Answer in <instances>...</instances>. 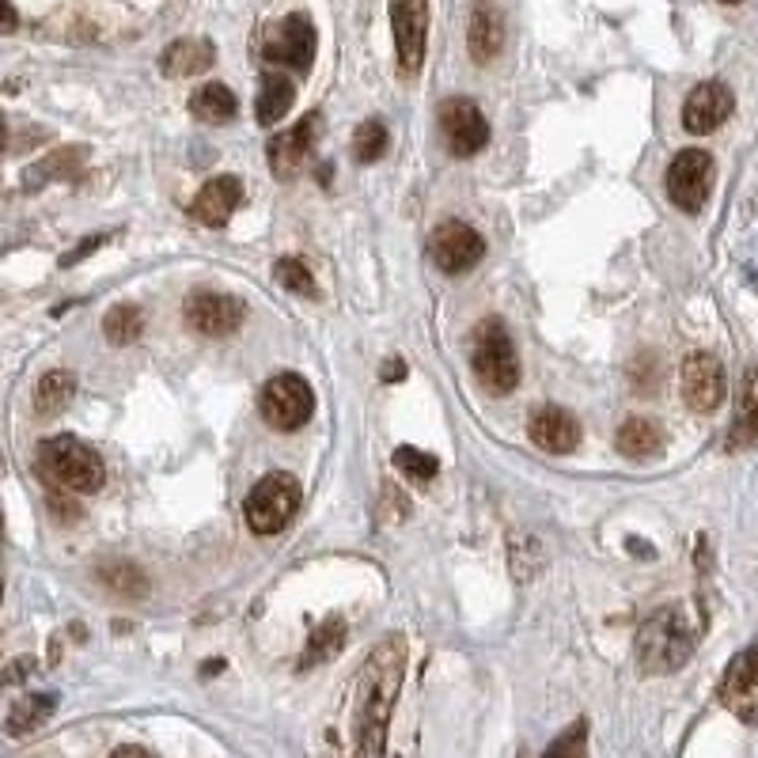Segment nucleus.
I'll return each mask as SVG.
<instances>
[{"instance_id": "5", "label": "nucleus", "mask_w": 758, "mask_h": 758, "mask_svg": "<svg viewBox=\"0 0 758 758\" xmlns=\"http://www.w3.org/2000/svg\"><path fill=\"white\" fill-rule=\"evenodd\" d=\"M300 508V482L288 471H269L251 485L243 501V520L254 535H277Z\"/></svg>"}, {"instance_id": "40", "label": "nucleus", "mask_w": 758, "mask_h": 758, "mask_svg": "<svg viewBox=\"0 0 758 758\" xmlns=\"http://www.w3.org/2000/svg\"><path fill=\"white\" fill-rule=\"evenodd\" d=\"M4 148H8V122H4V114H0V156H4Z\"/></svg>"}, {"instance_id": "19", "label": "nucleus", "mask_w": 758, "mask_h": 758, "mask_svg": "<svg viewBox=\"0 0 758 758\" xmlns=\"http://www.w3.org/2000/svg\"><path fill=\"white\" fill-rule=\"evenodd\" d=\"M239 202H243V183L236 175H217L194 194L190 217L209 228H225L232 220V213L239 209Z\"/></svg>"}, {"instance_id": "23", "label": "nucleus", "mask_w": 758, "mask_h": 758, "mask_svg": "<svg viewBox=\"0 0 758 758\" xmlns=\"http://www.w3.org/2000/svg\"><path fill=\"white\" fill-rule=\"evenodd\" d=\"M236 92L228 84H220V80H209V84H202L190 95V114L197 122H205V126H228L236 118Z\"/></svg>"}, {"instance_id": "7", "label": "nucleus", "mask_w": 758, "mask_h": 758, "mask_svg": "<svg viewBox=\"0 0 758 758\" xmlns=\"http://www.w3.org/2000/svg\"><path fill=\"white\" fill-rule=\"evenodd\" d=\"M259 410H262V422L269 428L296 433V428H303L311 422V414H315V391H311L303 376L282 372L269 379V383H262Z\"/></svg>"}, {"instance_id": "6", "label": "nucleus", "mask_w": 758, "mask_h": 758, "mask_svg": "<svg viewBox=\"0 0 758 758\" xmlns=\"http://www.w3.org/2000/svg\"><path fill=\"white\" fill-rule=\"evenodd\" d=\"M315 46H319L315 23L303 12H292V15H282V20L266 23L259 38L262 61L285 65V69H292V72H308L311 65H315Z\"/></svg>"}, {"instance_id": "12", "label": "nucleus", "mask_w": 758, "mask_h": 758, "mask_svg": "<svg viewBox=\"0 0 758 758\" xmlns=\"http://www.w3.org/2000/svg\"><path fill=\"white\" fill-rule=\"evenodd\" d=\"M246 315V303L239 296H228V292H209V288H197V292L186 296L183 303V319L194 334H205V337H225L239 331Z\"/></svg>"}, {"instance_id": "35", "label": "nucleus", "mask_w": 758, "mask_h": 758, "mask_svg": "<svg viewBox=\"0 0 758 758\" xmlns=\"http://www.w3.org/2000/svg\"><path fill=\"white\" fill-rule=\"evenodd\" d=\"M106 243H111V232H95V236L80 239V243L72 246V251H65V254H61V269H72V266H77V262H84L88 254H95L99 246H106Z\"/></svg>"}, {"instance_id": "15", "label": "nucleus", "mask_w": 758, "mask_h": 758, "mask_svg": "<svg viewBox=\"0 0 758 758\" xmlns=\"http://www.w3.org/2000/svg\"><path fill=\"white\" fill-rule=\"evenodd\" d=\"M319 134H323V114L308 111L292 129H285V134H277L274 141H269V152H266L269 171H274L277 179L296 175V171L303 168V160L311 156V148H315Z\"/></svg>"}, {"instance_id": "27", "label": "nucleus", "mask_w": 758, "mask_h": 758, "mask_svg": "<svg viewBox=\"0 0 758 758\" xmlns=\"http://www.w3.org/2000/svg\"><path fill=\"white\" fill-rule=\"evenodd\" d=\"M103 334L111 345L126 349V345H134L137 337L145 334V311L137 308V303H114L103 319Z\"/></svg>"}, {"instance_id": "9", "label": "nucleus", "mask_w": 758, "mask_h": 758, "mask_svg": "<svg viewBox=\"0 0 758 758\" xmlns=\"http://www.w3.org/2000/svg\"><path fill=\"white\" fill-rule=\"evenodd\" d=\"M440 134L444 145L456 160H471L490 145V122H485L482 106L467 95H451L440 103Z\"/></svg>"}, {"instance_id": "11", "label": "nucleus", "mask_w": 758, "mask_h": 758, "mask_svg": "<svg viewBox=\"0 0 758 758\" xmlns=\"http://www.w3.org/2000/svg\"><path fill=\"white\" fill-rule=\"evenodd\" d=\"M391 31L394 54H399V72L402 77H417L428 46V0H391Z\"/></svg>"}, {"instance_id": "33", "label": "nucleus", "mask_w": 758, "mask_h": 758, "mask_svg": "<svg viewBox=\"0 0 758 758\" xmlns=\"http://www.w3.org/2000/svg\"><path fill=\"white\" fill-rule=\"evenodd\" d=\"M277 282H282L288 292H296V296H308V300H315L319 296V285H315V274L308 269V262L303 259H282L277 262Z\"/></svg>"}, {"instance_id": "8", "label": "nucleus", "mask_w": 758, "mask_h": 758, "mask_svg": "<svg viewBox=\"0 0 758 758\" xmlns=\"http://www.w3.org/2000/svg\"><path fill=\"white\" fill-rule=\"evenodd\" d=\"M716 163L705 148H682L667 168V197L679 213H702L713 194Z\"/></svg>"}, {"instance_id": "32", "label": "nucleus", "mask_w": 758, "mask_h": 758, "mask_svg": "<svg viewBox=\"0 0 758 758\" xmlns=\"http://www.w3.org/2000/svg\"><path fill=\"white\" fill-rule=\"evenodd\" d=\"M394 471L414 478V482H433L436 474H440V463H436V456H428V451L422 448H399L391 456Z\"/></svg>"}, {"instance_id": "26", "label": "nucleus", "mask_w": 758, "mask_h": 758, "mask_svg": "<svg viewBox=\"0 0 758 758\" xmlns=\"http://www.w3.org/2000/svg\"><path fill=\"white\" fill-rule=\"evenodd\" d=\"M57 710V694H27L20 698V702L12 705V713H8V724L4 732L8 736H31V732L38 728V724H46V716Z\"/></svg>"}, {"instance_id": "16", "label": "nucleus", "mask_w": 758, "mask_h": 758, "mask_svg": "<svg viewBox=\"0 0 758 758\" xmlns=\"http://www.w3.org/2000/svg\"><path fill=\"white\" fill-rule=\"evenodd\" d=\"M721 705L736 713L739 721H755L758 716V641H751L728 664V671L721 679Z\"/></svg>"}, {"instance_id": "24", "label": "nucleus", "mask_w": 758, "mask_h": 758, "mask_svg": "<svg viewBox=\"0 0 758 758\" xmlns=\"http://www.w3.org/2000/svg\"><path fill=\"white\" fill-rule=\"evenodd\" d=\"M615 448L625 459H648L664 448V428L653 417H625L615 433Z\"/></svg>"}, {"instance_id": "30", "label": "nucleus", "mask_w": 758, "mask_h": 758, "mask_svg": "<svg viewBox=\"0 0 758 758\" xmlns=\"http://www.w3.org/2000/svg\"><path fill=\"white\" fill-rule=\"evenodd\" d=\"M99 581L126 599H141L148 592V576L141 573V565H134V562H103L99 565Z\"/></svg>"}, {"instance_id": "36", "label": "nucleus", "mask_w": 758, "mask_h": 758, "mask_svg": "<svg viewBox=\"0 0 758 758\" xmlns=\"http://www.w3.org/2000/svg\"><path fill=\"white\" fill-rule=\"evenodd\" d=\"M46 508H49V516H54V520H61V524L80 520V505H77V501H69V497H61V493H49Z\"/></svg>"}, {"instance_id": "4", "label": "nucleus", "mask_w": 758, "mask_h": 758, "mask_svg": "<svg viewBox=\"0 0 758 758\" xmlns=\"http://www.w3.org/2000/svg\"><path fill=\"white\" fill-rule=\"evenodd\" d=\"M38 471H43L49 482L61 485L65 493H95L103 490L106 482V467L103 456L95 448H88L77 436H54L38 448Z\"/></svg>"}, {"instance_id": "22", "label": "nucleus", "mask_w": 758, "mask_h": 758, "mask_svg": "<svg viewBox=\"0 0 758 758\" xmlns=\"http://www.w3.org/2000/svg\"><path fill=\"white\" fill-rule=\"evenodd\" d=\"M296 103V84L285 72H266L259 84V95H254V118L259 126H277Z\"/></svg>"}, {"instance_id": "10", "label": "nucleus", "mask_w": 758, "mask_h": 758, "mask_svg": "<svg viewBox=\"0 0 758 758\" xmlns=\"http://www.w3.org/2000/svg\"><path fill=\"white\" fill-rule=\"evenodd\" d=\"M679 391H682L687 410H694V414H713L724 402V394H728V379H724L721 357L705 349L687 353V360H682V368H679Z\"/></svg>"}, {"instance_id": "17", "label": "nucleus", "mask_w": 758, "mask_h": 758, "mask_svg": "<svg viewBox=\"0 0 758 758\" xmlns=\"http://www.w3.org/2000/svg\"><path fill=\"white\" fill-rule=\"evenodd\" d=\"M527 436L535 448H542L547 456H568L581 444V422L562 406H542L527 422Z\"/></svg>"}, {"instance_id": "31", "label": "nucleus", "mask_w": 758, "mask_h": 758, "mask_svg": "<svg viewBox=\"0 0 758 758\" xmlns=\"http://www.w3.org/2000/svg\"><path fill=\"white\" fill-rule=\"evenodd\" d=\"M383 152H387V126L379 118L360 122L357 134H353V160L376 163V160H383Z\"/></svg>"}, {"instance_id": "25", "label": "nucleus", "mask_w": 758, "mask_h": 758, "mask_svg": "<svg viewBox=\"0 0 758 758\" xmlns=\"http://www.w3.org/2000/svg\"><path fill=\"white\" fill-rule=\"evenodd\" d=\"M77 399V376L54 368L35 383V414L38 417H57L61 410H69V402Z\"/></svg>"}, {"instance_id": "38", "label": "nucleus", "mask_w": 758, "mask_h": 758, "mask_svg": "<svg viewBox=\"0 0 758 758\" xmlns=\"http://www.w3.org/2000/svg\"><path fill=\"white\" fill-rule=\"evenodd\" d=\"M402 376H406V365H402L399 357L387 360V365H383V383H394V379H402Z\"/></svg>"}, {"instance_id": "37", "label": "nucleus", "mask_w": 758, "mask_h": 758, "mask_svg": "<svg viewBox=\"0 0 758 758\" xmlns=\"http://www.w3.org/2000/svg\"><path fill=\"white\" fill-rule=\"evenodd\" d=\"M15 27H20V12L12 0H0V35H12Z\"/></svg>"}, {"instance_id": "3", "label": "nucleus", "mask_w": 758, "mask_h": 758, "mask_svg": "<svg viewBox=\"0 0 758 758\" xmlns=\"http://www.w3.org/2000/svg\"><path fill=\"white\" fill-rule=\"evenodd\" d=\"M471 368L482 391L490 394H513L516 383H520V353H516L513 334H508V326L497 315L482 319L474 326Z\"/></svg>"}, {"instance_id": "28", "label": "nucleus", "mask_w": 758, "mask_h": 758, "mask_svg": "<svg viewBox=\"0 0 758 758\" xmlns=\"http://www.w3.org/2000/svg\"><path fill=\"white\" fill-rule=\"evenodd\" d=\"M758 436V368H747L744 383H739V406H736V425H732V440L751 444Z\"/></svg>"}, {"instance_id": "13", "label": "nucleus", "mask_w": 758, "mask_h": 758, "mask_svg": "<svg viewBox=\"0 0 758 758\" xmlns=\"http://www.w3.org/2000/svg\"><path fill=\"white\" fill-rule=\"evenodd\" d=\"M428 259L444 274H467V269H474L485 259V239L467 220H444V225H436L433 239H428Z\"/></svg>"}, {"instance_id": "34", "label": "nucleus", "mask_w": 758, "mask_h": 758, "mask_svg": "<svg viewBox=\"0 0 758 758\" xmlns=\"http://www.w3.org/2000/svg\"><path fill=\"white\" fill-rule=\"evenodd\" d=\"M542 758H588V721L568 724L562 736L547 747V755Z\"/></svg>"}, {"instance_id": "21", "label": "nucleus", "mask_w": 758, "mask_h": 758, "mask_svg": "<svg viewBox=\"0 0 758 758\" xmlns=\"http://www.w3.org/2000/svg\"><path fill=\"white\" fill-rule=\"evenodd\" d=\"M88 160V148L80 145H65V148H54L49 156H43L38 163H31L27 171H23V190H43L49 183H61V179H72L80 168H84Z\"/></svg>"}, {"instance_id": "41", "label": "nucleus", "mask_w": 758, "mask_h": 758, "mask_svg": "<svg viewBox=\"0 0 758 758\" xmlns=\"http://www.w3.org/2000/svg\"><path fill=\"white\" fill-rule=\"evenodd\" d=\"M721 4H744V0H721Z\"/></svg>"}, {"instance_id": "29", "label": "nucleus", "mask_w": 758, "mask_h": 758, "mask_svg": "<svg viewBox=\"0 0 758 758\" xmlns=\"http://www.w3.org/2000/svg\"><path fill=\"white\" fill-rule=\"evenodd\" d=\"M345 645V622L342 618H326V622H319L315 630H311L308 638V648H303V667L319 664V661H334L337 653H342Z\"/></svg>"}, {"instance_id": "20", "label": "nucleus", "mask_w": 758, "mask_h": 758, "mask_svg": "<svg viewBox=\"0 0 758 758\" xmlns=\"http://www.w3.org/2000/svg\"><path fill=\"white\" fill-rule=\"evenodd\" d=\"M213 65H217V46L209 38H175L160 54L163 77H202Z\"/></svg>"}, {"instance_id": "2", "label": "nucleus", "mask_w": 758, "mask_h": 758, "mask_svg": "<svg viewBox=\"0 0 758 758\" xmlns=\"http://www.w3.org/2000/svg\"><path fill=\"white\" fill-rule=\"evenodd\" d=\"M702 625L690 618L687 607H661L638 630V664L645 675H671L690 661Z\"/></svg>"}, {"instance_id": "14", "label": "nucleus", "mask_w": 758, "mask_h": 758, "mask_svg": "<svg viewBox=\"0 0 758 758\" xmlns=\"http://www.w3.org/2000/svg\"><path fill=\"white\" fill-rule=\"evenodd\" d=\"M736 111V95L724 80H702L694 92L682 103V129L694 137H705L713 129H721L728 122V114Z\"/></svg>"}, {"instance_id": "39", "label": "nucleus", "mask_w": 758, "mask_h": 758, "mask_svg": "<svg viewBox=\"0 0 758 758\" xmlns=\"http://www.w3.org/2000/svg\"><path fill=\"white\" fill-rule=\"evenodd\" d=\"M111 758H156V755L145 751V747H137V744H126V747H118Z\"/></svg>"}, {"instance_id": "18", "label": "nucleus", "mask_w": 758, "mask_h": 758, "mask_svg": "<svg viewBox=\"0 0 758 758\" xmlns=\"http://www.w3.org/2000/svg\"><path fill=\"white\" fill-rule=\"evenodd\" d=\"M505 49V12L493 0H478L467 20V54L474 65L497 61V54Z\"/></svg>"}, {"instance_id": "1", "label": "nucleus", "mask_w": 758, "mask_h": 758, "mask_svg": "<svg viewBox=\"0 0 758 758\" xmlns=\"http://www.w3.org/2000/svg\"><path fill=\"white\" fill-rule=\"evenodd\" d=\"M406 656V638L387 633L360 664L357 682H353V744H357L360 758H383L387 751V724H391L394 702H399Z\"/></svg>"}]
</instances>
